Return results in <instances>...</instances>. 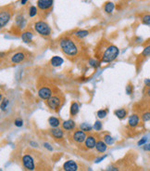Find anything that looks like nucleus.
Returning a JSON list of instances; mask_svg holds the SVG:
<instances>
[{
	"instance_id": "21",
	"label": "nucleus",
	"mask_w": 150,
	"mask_h": 171,
	"mask_svg": "<svg viewBox=\"0 0 150 171\" xmlns=\"http://www.w3.org/2000/svg\"><path fill=\"white\" fill-rule=\"evenodd\" d=\"M70 113L71 116H76L77 114L79 113V104L76 101H73L71 104V109H70Z\"/></svg>"
},
{
	"instance_id": "1",
	"label": "nucleus",
	"mask_w": 150,
	"mask_h": 171,
	"mask_svg": "<svg viewBox=\"0 0 150 171\" xmlns=\"http://www.w3.org/2000/svg\"><path fill=\"white\" fill-rule=\"evenodd\" d=\"M59 47L67 57H75L79 53V48L75 42L70 37H64L59 41Z\"/></svg>"
},
{
	"instance_id": "11",
	"label": "nucleus",
	"mask_w": 150,
	"mask_h": 171,
	"mask_svg": "<svg viewBox=\"0 0 150 171\" xmlns=\"http://www.w3.org/2000/svg\"><path fill=\"white\" fill-rule=\"evenodd\" d=\"M64 171H77L78 170V165L73 160H68L63 165Z\"/></svg>"
},
{
	"instance_id": "22",
	"label": "nucleus",
	"mask_w": 150,
	"mask_h": 171,
	"mask_svg": "<svg viewBox=\"0 0 150 171\" xmlns=\"http://www.w3.org/2000/svg\"><path fill=\"white\" fill-rule=\"evenodd\" d=\"M48 123H49L51 128H58L60 126V120L58 117H55V116L49 117Z\"/></svg>"
},
{
	"instance_id": "45",
	"label": "nucleus",
	"mask_w": 150,
	"mask_h": 171,
	"mask_svg": "<svg viewBox=\"0 0 150 171\" xmlns=\"http://www.w3.org/2000/svg\"><path fill=\"white\" fill-rule=\"evenodd\" d=\"M27 1L28 0H20V3H21V5H25L27 3Z\"/></svg>"
},
{
	"instance_id": "2",
	"label": "nucleus",
	"mask_w": 150,
	"mask_h": 171,
	"mask_svg": "<svg viewBox=\"0 0 150 171\" xmlns=\"http://www.w3.org/2000/svg\"><path fill=\"white\" fill-rule=\"evenodd\" d=\"M120 54L119 48L114 45H109L105 47L100 57V62L103 63H109L117 59Z\"/></svg>"
},
{
	"instance_id": "29",
	"label": "nucleus",
	"mask_w": 150,
	"mask_h": 171,
	"mask_svg": "<svg viewBox=\"0 0 150 171\" xmlns=\"http://www.w3.org/2000/svg\"><path fill=\"white\" fill-rule=\"evenodd\" d=\"M104 142H106L107 145H112L114 143V139L109 135H106L104 137Z\"/></svg>"
},
{
	"instance_id": "42",
	"label": "nucleus",
	"mask_w": 150,
	"mask_h": 171,
	"mask_svg": "<svg viewBox=\"0 0 150 171\" xmlns=\"http://www.w3.org/2000/svg\"><path fill=\"white\" fill-rule=\"evenodd\" d=\"M144 150L147 151V152H150V143L144 145Z\"/></svg>"
},
{
	"instance_id": "27",
	"label": "nucleus",
	"mask_w": 150,
	"mask_h": 171,
	"mask_svg": "<svg viewBox=\"0 0 150 171\" xmlns=\"http://www.w3.org/2000/svg\"><path fill=\"white\" fill-rule=\"evenodd\" d=\"M141 119H142L143 122H148V121H150V110H147V111L142 113Z\"/></svg>"
},
{
	"instance_id": "36",
	"label": "nucleus",
	"mask_w": 150,
	"mask_h": 171,
	"mask_svg": "<svg viewBox=\"0 0 150 171\" xmlns=\"http://www.w3.org/2000/svg\"><path fill=\"white\" fill-rule=\"evenodd\" d=\"M14 125L18 128H21L23 126V121L21 118H17L15 121H14Z\"/></svg>"
},
{
	"instance_id": "26",
	"label": "nucleus",
	"mask_w": 150,
	"mask_h": 171,
	"mask_svg": "<svg viewBox=\"0 0 150 171\" xmlns=\"http://www.w3.org/2000/svg\"><path fill=\"white\" fill-rule=\"evenodd\" d=\"M80 128H81L83 131H84V132H90L94 128H93L91 125L87 124V123H83V124H81Z\"/></svg>"
},
{
	"instance_id": "20",
	"label": "nucleus",
	"mask_w": 150,
	"mask_h": 171,
	"mask_svg": "<svg viewBox=\"0 0 150 171\" xmlns=\"http://www.w3.org/2000/svg\"><path fill=\"white\" fill-rule=\"evenodd\" d=\"M107 148H108V145L106 144L105 142L103 141H98L96 142V149L98 153H105L107 151Z\"/></svg>"
},
{
	"instance_id": "32",
	"label": "nucleus",
	"mask_w": 150,
	"mask_h": 171,
	"mask_svg": "<svg viewBox=\"0 0 150 171\" xmlns=\"http://www.w3.org/2000/svg\"><path fill=\"white\" fill-rule=\"evenodd\" d=\"M100 61H97L96 60H95V59H90L89 60V64L92 66V67H94V68H96V67H98L99 65H100Z\"/></svg>"
},
{
	"instance_id": "31",
	"label": "nucleus",
	"mask_w": 150,
	"mask_h": 171,
	"mask_svg": "<svg viewBox=\"0 0 150 171\" xmlns=\"http://www.w3.org/2000/svg\"><path fill=\"white\" fill-rule=\"evenodd\" d=\"M107 115H108V110H106V109H102V110H99V111L97 112V116H98V118H100V119L105 118Z\"/></svg>"
},
{
	"instance_id": "12",
	"label": "nucleus",
	"mask_w": 150,
	"mask_h": 171,
	"mask_svg": "<svg viewBox=\"0 0 150 171\" xmlns=\"http://www.w3.org/2000/svg\"><path fill=\"white\" fill-rule=\"evenodd\" d=\"M140 116L137 114H134L132 115L129 116V120H128V124L131 128H136L139 123H140Z\"/></svg>"
},
{
	"instance_id": "6",
	"label": "nucleus",
	"mask_w": 150,
	"mask_h": 171,
	"mask_svg": "<svg viewBox=\"0 0 150 171\" xmlns=\"http://www.w3.org/2000/svg\"><path fill=\"white\" fill-rule=\"evenodd\" d=\"M22 165L23 167L29 171H33L35 169V164L33 157L31 155H25L22 157Z\"/></svg>"
},
{
	"instance_id": "10",
	"label": "nucleus",
	"mask_w": 150,
	"mask_h": 171,
	"mask_svg": "<svg viewBox=\"0 0 150 171\" xmlns=\"http://www.w3.org/2000/svg\"><path fill=\"white\" fill-rule=\"evenodd\" d=\"M25 58H26V54L22 51H19V52H16L14 53L11 58H10V61L12 63H15V64H18V63H20L22 61H25Z\"/></svg>"
},
{
	"instance_id": "41",
	"label": "nucleus",
	"mask_w": 150,
	"mask_h": 171,
	"mask_svg": "<svg viewBox=\"0 0 150 171\" xmlns=\"http://www.w3.org/2000/svg\"><path fill=\"white\" fill-rule=\"evenodd\" d=\"M106 157H107V155H103L102 157H99V158H97V159H96V160L95 161V163H96V164H97V163L101 162V161H102L103 159H105Z\"/></svg>"
},
{
	"instance_id": "25",
	"label": "nucleus",
	"mask_w": 150,
	"mask_h": 171,
	"mask_svg": "<svg viewBox=\"0 0 150 171\" xmlns=\"http://www.w3.org/2000/svg\"><path fill=\"white\" fill-rule=\"evenodd\" d=\"M89 34V32L86 30H78L74 33V35L78 38H84Z\"/></svg>"
},
{
	"instance_id": "3",
	"label": "nucleus",
	"mask_w": 150,
	"mask_h": 171,
	"mask_svg": "<svg viewBox=\"0 0 150 171\" xmlns=\"http://www.w3.org/2000/svg\"><path fill=\"white\" fill-rule=\"evenodd\" d=\"M34 30L43 36H49L51 34L50 26L44 20H37L36 22H34Z\"/></svg>"
},
{
	"instance_id": "7",
	"label": "nucleus",
	"mask_w": 150,
	"mask_h": 171,
	"mask_svg": "<svg viewBox=\"0 0 150 171\" xmlns=\"http://www.w3.org/2000/svg\"><path fill=\"white\" fill-rule=\"evenodd\" d=\"M53 91L49 87H42L39 88L38 90V96L40 99L47 101L48 99H50L53 96Z\"/></svg>"
},
{
	"instance_id": "5",
	"label": "nucleus",
	"mask_w": 150,
	"mask_h": 171,
	"mask_svg": "<svg viewBox=\"0 0 150 171\" xmlns=\"http://www.w3.org/2000/svg\"><path fill=\"white\" fill-rule=\"evenodd\" d=\"M11 15H12V10L9 9L7 7L1 9V12H0V27L3 28L4 26L6 25V23L9 21L10 18H11Z\"/></svg>"
},
{
	"instance_id": "15",
	"label": "nucleus",
	"mask_w": 150,
	"mask_h": 171,
	"mask_svg": "<svg viewBox=\"0 0 150 171\" xmlns=\"http://www.w3.org/2000/svg\"><path fill=\"white\" fill-rule=\"evenodd\" d=\"M149 57H150V44H148V45H147V46L144 47V49H143L142 53L139 55V62L144 61L146 59H148V58H149Z\"/></svg>"
},
{
	"instance_id": "24",
	"label": "nucleus",
	"mask_w": 150,
	"mask_h": 171,
	"mask_svg": "<svg viewBox=\"0 0 150 171\" xmlns=\"http://www.w3.org/2000/svg\"><path fill=\"white\" fill-rule=\"evenodd\" d=\"M114 8H115V5L112 2H108L104 7V9L106 11V13H108V14H111L113 12Z\"/></svg>"
},
{
	"instance_id": "16",
	"label": "nucleus",
	"mask_w": 150,
	"mask_h": 171,
	"mask_svg": "<svg viewBox=\"0 0 150 171\" xmlns=\"http://www.w3.org/2000/svg\"><path fill=\"white\" fill-rule=\"evenodd\" d=\"M76 127V124L73 120L71 119H69V120H66L62 123V128L65 129V130H72L74 129Z\"/></svg>"
},
{
	"instance_id": "14",
	"label": "nucleus",
	"mask_w": 150,
	"mask_h": 171,
	"mask_svg": "<svg viewBox=\"0 0 150 171\" xmlns=\"http://www.w3.org/2000/svg\"><path fill=\"white\" fill-rule=\"evenodd\" d=\"M50 134L57 140H61L64 137V133L63 130H61L58 128H52L50 129Z\"/></svg>"
},
{
	"instance_id": "39",
	"label": "nucleus",
	"mask_w": 150,
	"mask_h": 171,
	"mask_svg": "<svg viewBox=\"0 0 150 171\" xmlns=\"http://www.w3.org/2000/svg\"><path fill=\"white\" fill-rule=\"evenodd\" d=\"M44 147H45V148H46L48 151H53V148H52V146H51L49 143H47V142H45V143H44Z\"/></svg>"
},
{
	"instance_id": "18",
	"label": "nucleus",
	"mask_w": 150,
	"mask_h": 171,
	"mask_svg": "<svg viewBox=\"0 0 150 171\" xmlns=\"http://www.w3.org/2000/svg\"><path fill=\"white\" fill-rule=\"evenodd\" d=\"M114 115L119 118V119H121V120H122V119H124L126 116H127V115H128V112H127V110L126 109H124V108H122V109H118V110H115L114 111Z\"/></svg>"
},
{
	"instance_id": "34",
	"label": "nucleus",
	"mask_w": 150,
	"mask_h": 171,
	"mask_svg": "<svg viewBox=\"0 0 150 171\" xmlns=\"http://www.w3.org/2000/svg\"><path fill=\"white\" fill-rule=\"evenodd\" d=\"M94 129L96 130V131H100L102 129V123L100 121H96L95 124H94Z\"/></svg>"
},
{
	"instance_id": "43",
	"label": "nucleus",
	"mask_w": 150,
	"mask_h": 171,
	"mask_svg": "<svg viewBox=\"0 0 150 171\" xmlns=\"http://www.w3.org/2000/svg\"><path fill=\"white\" fill-rule=\"evenodd\" d=\"M145 85H146V87H150V79L145 80Z\"/></svg>"
},
{
	"instance_id": "40",
	"label": "nucleus",
	"mask_w": 150,
	"mask_h": 171,
	"mask_svg": "<svg viewBox=\"0 0 150 171\" xmlns=\"http://www.w3.org/2000/svg\"><path fill=\"white\" fill-rule=\"evenodd\" d=\"M146 88H147V89L145 91V94L148 98H150V87H146Z\"/></svg>"
},
{
	"instance_id": "37",
	"label": "nucleus",
	"mask_w": 150,
	"mask_h": 171,
	"mask_svg": "<svg viewBox=\"0 0 150 171\" xmlns=\"http://www.w3.org/2000/svg\"><path fill=\"white\" fill-rule=\"evenodd\" d=\"M147 142H148V138L144 137V138H142V139L138 142L137 145H138V146H143V145L147 144Z\"/></svg>"
},
{
	"instance_id": "9",
	"label": "nucleus",
	"mask_w": 150,
	"mask_h": 171,
	"mask_svg": "<svg viewBox=\"0 0 150 171\" xmlns=\"http://www.w3.org/2000/svg\"><path fill=\"white\" fill-rule=\"evenodd\" d=\"M54 4V0H38L37 1V7L41 11L49 10Z\"/></svg>"
},
{
	"instance_id": "46",
	"label": "nucleus",
	"mask_w": 150,
	"mask_h": 171,
	"mask_svg": "<svg viewBox=\"0 0 150 171\" xmlns=\"http://www.w3.org/2000/svg\"><path fill=\"white\" fill-rule=\"evenodd\" d=\"M88 171H92V169H91V168H89V169H88Z\"/></svg>"
},
{
	"instance_id": "4",
	"label": "nucleus",
	"mask_w": 150,
	"mask_h": 171,
	"mask_svg": "<svg viewBox=\"0 0 150 171\" xmlns=\"http://www.w3.org/2000/svg\"><path fill=\"white\" fill-rule=\"evenodd\" d=\"M62 102H63L62 99L59 96H58V95H53L50 99H48L46 101V104H47L48 108L50 110L56 111V112L59 109V107L61 106Z\"/></svg>"
},
{
	"instance_id": "28",
	"label": "nucleus",
	"mask_w": 150,
	"mask_h": 171,
	"mask_svg": "<svg viewBox=\"0 0 150 171\" xmlns=\"http://www.w3.org/2000/svg\"><path fill=\"white\" fill-rule=\"evenodd\" d=\"M9 104V101L6 98H4L1 101V110L2 111H6L7 109V106Z\"/></svg>"
},
{
	"instance_id": "13",
	"label": "nucleus",
	"mask_w": 150,
	"mask_h": 171,
	"mask_svg": "<svg viewBox=\"0 0 150 171\" xmlns=\"http://www.w3.org/2000/svg\"><path fill=\"white\" fill-rule=\"evenodd\" d=\"M96 139L95 136H87L85 142H84V145L87 149H94L96 148Z\"/></svg>"
},
{
	"instance_id": "35",
	"label": "nucleus",
	"mask_w": 150,
	"mask_h": 171,
	"mask_svg": "<svg viewBox=\"0 0 150 171\" xmlns=\"http://www.w3.org/2000/svg\"><path fill=\"white\" fill-rule=\"evenodd\" d=\"M133 92H134V87H133V85L132 84H128L126 86V93L128 95H131V94H133Z\"/></svg>"
},
{
	"instance_id": "30",
	"label": "nucleus",
	"mask_w": 150,
	"mask_h": 171,
	"mask_svg": "<svg viewBox=\"0 0 150 171\" xmlns=\"http://www.w3.org/2000/svg\"><path fill=\"white\" fill-rule=\"evenodd\" d=\"M36 15H37V7H34V6H32V7L29 8V16H30L31 18H32V17H34V16H36Z\"/></svg>"
},
{
	"instance_id": "19",
	"label": "nucleus",
	"mask_w": 150,
	"mask_h": 171,
	"mask_svg": "<svg viewBox=\"0 0 150 171\" xmlns=\"http://www.w3.org/2000/svg\"><path fill=\"white\" fill-rule=\"evenodd\" d=\"M32 37H33V34H32V33L30 32V31L24 32V33H22V34H21V39H22V41L25 42V43H31V42L32 41Z\"/></svg>"
},
{
	"instance_id": "47",
	"label": "nucleus",
	"mask_w": 150,
	"mask_h": 171,
	"mask_svg": "<svg viewBox=\"0 0 150 171\" xmlns=\"http://www.w3.org/2000/svg\"><path fill=\"white\" fill-rule=\"evenodd\" d=\"M149 107H150V102H149Z\"/></svg>"
},
{
	"instance_id": "33",
	"label": "nucleus",
	"mask_w": 150,
	"mask_h": 171,
	"mask_svg": "<svg viewBox=\"0 0 150 171\" xmlns=\"http://www.w3.org/2000/svg\"><path fill=\"white\" fill-rule=\"evenodd\" d=\"M142 22L146 25H150V14H146L143 16Z\"/></svg>"
},
{
	"instance_id": "44",
	"label": "nucleus",
	"mask_w": 150,
	"mask_h": 171,
	"mask_svg": "<svg viewBox=\"0 0 150 171\" xmlns=\"http://www.w3.org/2000/svg\"><path fill=\"white\" fill-rule=\"evenodd\" d=\"M30 144H31V145H32V147H35V148H37V147H38V144H37L36 142H30Z\"/></svg>"
},
{
	"instance_id": "38",
	"label": "nucleus",
	"mask_w": 150,
	"mask_h": 171,
	"mask_svg": "<svg viewBox=\"0 0 150 171\" xmlns=\"http://www.w3.org/2000/svg\"><path fill=\"white\" fill-rule=\"evenodd\" d=\"M105 171H120L119 170V169L118 168H116V167H114V166H109L107 169Z\"/></svg>"
},
{
	"instance_id": "8",
	"label": "nucleus",
	"mask_w": 150,
	"mask_h": 171,
	"mask_svg": "<svg viewBox=\"0 0 150 171\" xmlns=\"http://www.w3.org/2000/svg\"><path fill=\"white\" fill-rule=\"evenodd\" d=\"M87 136H86V133L84 131H83L82 129H78V130H75L72 134V140L74 141V142L76 143H83L85 142Z\"/></svg>"
},
{
	"instance_id": "17",
	"label": "nucleus",
	"mask_w": 150,
	"mask_h": 171,
	"mask_svg": "<svg viewBox=\"0 0 150 171\" xmlns=\"http://www.w3.org/2000/svg\"><path fill=\"white\" fill-rule=\"evenodd\" d=\"M63 63V59L59 56H54L50 60V64L53 67H58Z\"/></svg>"
},
{
	"instance_id": "23",
	"label": "nucleus",
	"mask_w": 150,
	"mask_h": 171,
	"mask_svg": "<svg viewBox=\"0 0 150 171\" xmlns=\"http://www.w3.org/2000/svg\"><path fill=\"white\" fill-rule=\"evenodd\" d=\"M16 23L19 27H20V29L24 28L25 25H26V20L24 19V17H22L21 15L18 16L17 19H16Z\"/></svg>"
}]
</instances>
